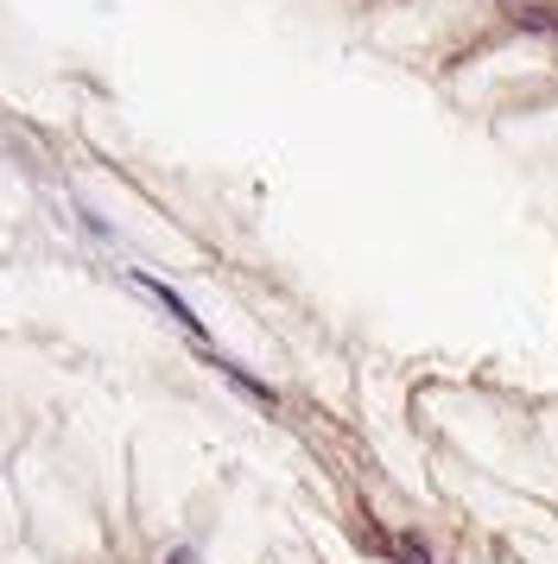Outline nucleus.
<instances>
[{
  "label": "nucleus",
  "mask_w": 558,
  "mask_h": 564,
  "mask_svg": "<svg viewBox=\"0 0 558 564\" xmlns=\"http://www.w3.org/2000/svg\"><path fill=\"white\" fill-rule=\"evenodd\" d=\"M133 285H140V292H147V299H159V305L172 311L178 324H184V330L197 336V317H191V305H184V299H178V292H165V285H159V280H140V273H133Z\"/></svg>",
  "instance_id": "f257e3e1"
},
{
  "label": "nucleus",
  "mask_w": 558,
  "mask_h": 564,
  "mask_svg": "<svg viewBox=\"0 0 558 564\" xmlns=\"http://www.w3.org/2000/svg\"><path fill=\"white\" fill-rule=\"evenodd\" d=\"M527 26H546V32H558V13H527Z\"/></svg>",
  "instance_id": "7ed1b4c3"
},
{
  "label": "nucleus",
  "mask_w": 558,
  "mask_h": 564,
  "mask_svg": "<svg viewBox=\"0 0 558 564\" xmlns=\"http://www.w3.org/2000/svg\"><path fill=\"white\" fill-rule=\"evenodd\" d=\"M165 564H197V552H172V558H165Z\"/></svg>",
  "instance_id": "20e7f679"
},
{
  "label": "nucleus",
  "mask_w": 558,
  "mask_h": 564,
  "mask_svg": "<svg viewBox=\"0 0 558 564\" xmlns=\"http://www.w3.org/2000/svg\"><path fill=\"white\" fill-rule=\"evenodd\" d=\"M394 552H400L406 564H431V552L419 545V539H394Z\"/></svg>",
  "instance_id": "f03ea898"
}]
</instances>
